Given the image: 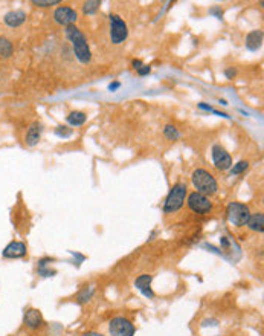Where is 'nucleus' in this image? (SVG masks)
Listing matches in <instances>:
<instances>
[{
  "instance_id": "obj_26",
  "label": "nucleus",
  "mask_w": 264,
  "mask_h": 336,
  "mask_svg": "<svg viewBox=\"0 0 264 336\" xmlns=\"http://www.w3.org/2000/svg\"><path fill=\"white\" fill-rule=\"evenodd\" d=\"M131 64H133V68H135V69L138 70V69H139V68H141V66L144 64V63H142L141 60H133V63H131Z\"/></svg>"
},
{
  "instance_id": "obj_7",
  "label": "nucleus",
  "mask_w": 264,
  "mask_h": 336,
  "mask_svg": "<svg viewBox=\"0 0 264 336\" xmlns=\"http://www.w3.org/2000/svg\"><path fill=\"white\" fill-rule=\"evenodd\" d=\"M109 332H110L112 336H135L136 328L127 318L116 316L110 321Z\"/></svg>"
},
{
  "instance_id": "obj_23",
  "label": "nucleus",
  "mask_w": 264,
  "mask_h": 336,
  "mask_svg": "<svg viewBox=\"0 0 264 336\" xmlns=\"http://www.w3.org/2000/svg\"><path fill=\"white\" fill-rule=\"evenodd\" d=\"M92 295H93V289H92V288L89 289V292H87V289H84L80 295H78V302H80V304L87 302V301L92 298Z\"/></svg>"
},
{
  "instance_id": "obj_17",
  "label": "nucleus",
  "mask_w": 264,
  "mask_h": 336,
  "mask_svg": "<svg viewBox=\"0 0 264 336\" xmlns=\"http://www.w3.org/2000/svg\"><path fill=\"white\" fill-rule=\"evenodd\" d=\"M87 120V115L84 112H70L67 115V122L73 127H78V126H83Z\"/></svg>"
},
{
  "instance_id": "obj_1",
  "label": "nucleus",
  "mask_w": 264,
  "mask_h": 336,
  "mask_svg": "<svg viewBox=\"0 0 264 336\" xmlns=\"http://www.w3.org/2000/svg\"><path fill=\"white\" fill-rule=\"evenodd\" d=\"M66 37L72 43L73 52L76 55V58L80 60V63H83V64L90 63L92 52H90V48L87 44V40H86L84 34L78 30L75 24H70V26H66Z\"/></svg>"
},
{
  "instance_id": "obj_14",
  "label": "nucleus",
  "mask_w": 264,
  "mask_h": 336,
  "mask_svg": "<svg viewBox=\"0 0 264 336\" xmlns=\"http://www.w3.org/2000/svg\"><path fill=\"white\" fill-rule=\"evenodd\" d=\"M24 20H26V12L24 11H20V10L8 12L5 16V18H3L5 24H8L9 28H17V26L23 24Z\"/></svg>"
},
{
  "instance_id": "obj_29",
  "label": "nucleus",
  "mask_w": 264,
  "mask_h": 336,
  "mask_svg": "<svg viewBox=\"0 0 264 336\" xmlns=\"http://www.w3.org/2000/svg\"><path fill=\"white\" fill-rule=\"evenodd\" d=\"M84 336H102V334H99V333H95V332H90V333H86Z\"/></svg>"
},
{
  "instance_id": "obj_5",
  "label": "nucleus",
  "mask_w": 264,
  "mask_h": 336,
  "mask_svg": "<svg viewBox=\"0 0 264 336\" xmlns=\"http://www.w3.org/2000/svg\"><path fill=\"white\" fill-rule=\"evenodd\" d=\"M226 216L231 225L234 226H245L248 223V218L251 216V211L248 205L239 204V202H231L226 208Z\"/></svg>"
},
{
  "instance_id": "obj_22",
  "label": "nucleus",
  "mask_w": 264,
  "mask_h": 336,
  "mask_svg": "<svg viewBox=\"0 0 264 336\" xmlns=\"http://www.w3.org/2000/svg\"><path fill=\"white\" fill-rule=\"evenodd\" d=\"M72 133H73V130L69 128L67 126H60V127L55 128V134L60 136V138H70Z\"/></svg>"
},
{
  "instance_id": "obj_13",
  "label": "nucleus",
  "mask_w": 264,
  "mask_h": 336,
  "mask_svg": "<svg viewBox=\"0 0 264 336\" xmlns=\"http://www.w3.org/2000/svg\"><path fill=\"white\" fill-rule=\"evenodd\" d=\"M41 132H43V126L41 122H32L28 128V133H26V144L29 147H34L38 144L40 138H41Z\"/></svg>"
},
{
  "instance_id": "obj_16",
  "label": "nucleus",
  "mask_w": 264,
  "mask_h": 336,
  "mask_svg": "<svg viewBox=\"0 0 264 336\" xmlns=\"http://www.w3.org/2000/svg\"><path fill=\"white\" fill-rule=\"evenodd\" d=\"M263 43V31H252L246 37V48L249 50H258Z\"/></svg>"
},
{
  "instance_id": "obj_28",
  "label": "nucleus",
  "mask_w": 264,
  "mask_h": 336,
  "mask_svg": "<svg viewBox=\"0 0 264 336\" xmlns=\"http://www.w3.org/2000/svg\"><path fill=\"white\" fill-rule=\"evenodd\" d=\"M119 86H121L119 82H113V84H110V86H109V89H110V90L113 92V90H116V89H118Z\"/></svg>"
},
{
  "instance_id": "obj_8",
  "label": "nucleus",
  "mask_w": 264,
  "mask_h": 336,
  "mask_svg": "<svg viewBox=\"0 0 264 336\" xmlns=\"http://www.w3.org/2000/svg\"><path fill=\"white\" fill-rule=\"evenodd\" d=\"M211 153H213L214 165L219 168V170H222V172L231 170V166H232V158H231V154L222 146L216 144L213 147V150H211Z\"/></svg>"
},
{
  "instance_id": "obj_18",
  "label": "nucleus",
  "mask_w": 264,
  "mask_h": 336,
  "mask_svg": "<svg viewBox=\"0 0 264 336\" xmlns=\"http://www.w3.org/2000/svg\"><path fill=\"white\" fill-rule=\"evenodd\" d=\"M12 52H14L12 43L6 37H0V55H2L3 58H9Z\"/></svg>"
},
{
  "instance_id": "obj_12",
  "label": "nucleus",
  "mask_w": 264,
  "mask_h": 336,
  "mask_svg": "<svg viewBox=\"0 0 264 336\" xmlns=\"http://www.w3.org/2000/svg\"><path fill=\"white\" fill-rule=\"evenodd\" d=\"M24 324L28 328L31 330H37L43 326V316L37 309H29L28 312L24 314Z\"/></svg>"
},
{
  "instance_id": "obj_19",
  "label": "nucleus",
  "mask_w": 264,
  "mask_h": 336,
  "mask_svg": "<svg viewBox=\"0 0 264 336\" xmlns=\"http://www.w3.org/2000/svg\"><path fill=\"white\" fill-rule=\"evenodd\" d=\"M99 6H101V2H99V0H90V2H86V4H84L83 11H84V14L92 16V14H95V12L99 10Z\"/></svg>"
},
{
  "instance_id": "obj_11",
  "label": "nucleus",
  "mask_w": 264,
  "mask_h": 336,
  "mask_svg": "<svg viewBox=\"0 0 264 336\" xmlns=\"http://www.w3.org/2000/svg\"><path fill=\"white\" fill-rule=\"evenodd\" d=\"M151 280H153L151 275H148V274H142V275H139V276L136 278V282H135L136 289H138L142 295H145L147 298H153V296H154V292L151 290Z\"/></svg>"
},
{
  "instance_id": "obj_2",
  "label": "nucleus",
  "mask_w": 264,
  "mask_h": 336,
  "mask_svg": "<svg viewBox=\"0 0 264 336\" xmlns=\"http://www.w3.org/2000/svg\"><path fill=\"white\" fill-rule=\"evenodd\" d=\"M191 180H193V185L197 190V192L205 194V196L216 194L217 190H219V184H217L216 178L209 172L203 170V168H197V170H194V173L191 176Z\"/></svg>"
},
{
  "instance_id": "obj_15",
  "label": "nucleus",
  "mask_w": 264,
  "mask_h": 336,
  "mask_svg": "<svg viewBox=\"0 0 264 336\" xmlns=\"http://www.w3.org/2000/svg\"><path fill=\"white\" fill-rule=\"evenodd\" d=\"M248 228L251 231H255V232H263L264 231V216L263 212H255V214H251L249 218H248Z\"/></svg>"
},
{
  "instance_id": "obj_6",
  "label": "nucleus",
  "mask_w": 264,
  "mask_h": 336,
  "mask_svg": "<svg viewBox=\"0 0 264 336\" xmlns=\"http://www.w3.org/2000/svg\"><path fill=\"white\" fill-rule=\"evenodd\" d=\"M188 206L193 212L196 214H208L211 210H213V202L205 194H200V192H191L188 196Z\"/></svg>"
},
{
  "instance_id": "obj_9",
  "label": "nucleus",
  "mask_w": 264,
  "mask_h": 336,
  "mask_svg": "<svg viewBox=\"0 0 264 336\" xmlns=\"http://www.w3.org/2000/svg\"><path fill=\"white\" fill-rule=\"evenodd\" d=\"M78 18V14L73 8L70 6H60L55 10L54 12V20L58 23V24H63V26H70L76 22Z\"/></svg>"
},
{
  "instance_id": "obj_3",
  "label": "nucleus",
  "mask_w": 264,
  "mask_h": 336,
  "mask_svg": "<svg viewBox=\"0 0 264 336\" xmlns=\"http://www.w3.org/2000/svg\"><path fill=\"white\" fill-rule=\"evenodd\" d=\"M188 188H187V185L185 184H176L171 190H170V192H168V196H167V199H165V202H164V212L165 214H173V212H177L182 206H183V204H185V199H187V191Z\"/></svg>"
},
{
  "instance_id": "obj_27",
  "label": "nucleus",
  "mask_w": 264,
  "mask_h": 336,
  "mask_svg": "<svg viewBox=\"0 0 264 336\" xmlns=\"http://www.w3.org/2000/svg\"><path fill=\"white\" fill-rule=\"evenodd\" d=\"M225 75H226L228 78H234V76H235V70H234V69H228V70L225 72Z\"/></svg>"
},
{
  "instance_id": "obj_4",
  "label": "nucleus",
  "mask_w": 264,
  "mask_h": 336,
  "mask_svg": "<svg viewBox=\"0 0 264 336\" xmlns=\"http://www.w3.org/2000/svg\"><path fill=\"white\" fill-rule=\"evenodd\" d=\"M109 37L113 44H122L128 37V28L118 14L109 17Z\"/></svg>"
},
{
  "instance_id": "obj_25",
  "label": "nucleus",
  "mask_w": 264,
  "mask_h": 336,
  "mask_svg": "<svg viewBox=\"0 0 264 336\" xmlns=\"http://www.w3.org/2000/svg\"><path fill=\"white\" fill-rule=\"evenodd\" d=\"M136 72H138V75H139V76H144V75H148V74L151 72V68H150V66H147V64H142V66H141Z\"/></svg>"
},
{
  "instance_id": "obj_10",
  "label": "nucleus",
  "mask_w": 264,
  "mask_h": 336,
  "mask_svg": "<svg viewBox=\"0 0 264 336\" xmlns=\"http://www.w3.org/2000/svg\"><path fill=\"white\" fill-rule=\"evenodd\" d=\"M26 252H28V248L23 242H11L2 252V256L5 258H21L26 256Z\"/></svg>"
},
{
  "instance_id": "obj_21",
  "label": "nucleus",
  "mask_w": 264,
  "mask_h": 336,
  "mask_svg": "<svg viewBox=\"0 0 264 336\" xmlns=\"http://www.w3.org/2000/svg\"><path fill=\"white\" fill-rule=\"evenodd\" d=\"M164 134L170 139V141H176V139H179L180 133L177 132V128L174 126H167L164 128Z\"/></svg>"
},
{
  "instance_id": "obj_20",
  "label": "nucleus",
  "mask_w": 264,
  "mask_h": 336,
  "mask_svg": "<svg viewBox=\"0 0 264 336\" xmlns=\"http://www.w3.org/2000/svg\"><path fill=\"white\" fill-rule=\"evenodd\" d=\"M249 168V164L246 162V160H240V162H237L234 166H231V174L232 176H235V174H242V173H245L246 170Z\"/></svg>"
},
{
  "instance_id": "obj_24",
  "label": "nucleus",
  "mask_w": 264,
  "mask_h": 336,
  "mask_svg": "<svg viewBox=\"0 0 264 336\" xmlns=\"http://www.w3.org/2000/svg\"><path fill=\"white\" fill-rule=\"evenodd\" d=\"M32 5L35 6H41V8H47V6H54V5H60V0H47V2H41V0H34Z\"/></svg>"
}]
</instances>
